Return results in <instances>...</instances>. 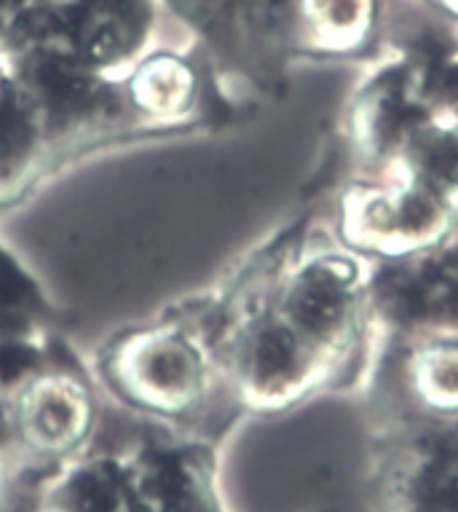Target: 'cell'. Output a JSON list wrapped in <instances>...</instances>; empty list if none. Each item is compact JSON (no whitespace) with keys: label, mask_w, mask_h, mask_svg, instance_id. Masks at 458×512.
<instances>
[{"label":"cell","mask_w":458,"mask_h":512,"mask_svg":"<svg viewBox=\"0 0 458 512\" xmlns=\"http://www.w3.org/2000/svg\"><path fill=\"white\" fill-rule=\"evenodd\" d=\"M442 3H445L450 11H456V14H458V0H442Z\"/></svg>","instance_id":"9"},{"label":"cell","mask_w":458,"mask_h":512,"mask_svg":"<svg viewBox=\"0 0 458 512\" xmlns=\"http://www.w3.org/2000/svg\"><path fill=\"white\" fill-rule=\"evenodd\" d=\"M300 25L317 46H349L365 33L373 14L370 0H298Z\"/></svg>","instance_id":"6"},{"label":"cell","mask_w":458,"mask_h":512,"mask_svg":"<svg viewBox=\"0 0 458 512\" xmlns=\"http://www.w3.org/2000/svg\"><path fill=\"white\" fill-rule=\"evenodd\" d=\"M65 512H124L134 502L132 472L100 462L75 472L62 488Z\"/></svg>","instance_id":"5"},{"label":"cell","mask_w":458,"mask_h":512,"mask_svg":"<svg viewBox=\"0 0 458 512\" xmlns=\"http://www.w3.org/2000/svg\"><path fill=\"white\" fill-rule=\"evenodd\" d=\"M124 94L134 113L150 121H177L196 105L199 76L185 57L161 51L134 65Z\"/></svg>","instance_id":"4"},{"label":"cell","mask_w":458,"mask_h":512,"mask_svg":"<svg viewBox=\"0 0 458 512\" xmlns=\"http://www.w3.org/2000/svg\"><path fill=\"white\" fill-rule=\"evenodd\" d=\"M6 435H9V413L3 408V403H0V445H3Z\"/></svg>","instance_id":"8"},{"label":"cell","mask_w":458,"mask_h":512,"mask_svg":"<svg viewBox=\"0 0 458 512\" xmlns=\"http://www.w3.org/2000/svg\"><path fill=\"white\" fill-rule=\"evenodd\" d=\"M102 376L126 403L180 416L199 405L207 389V352L180 322L129 330L105 346Z\"/></svg>","instance_id":"1"},{"label":"cell","mask_w":458,"mask_h":512,"mask_svg":"<svg viewBox=\"0 0 458 512\" xmlns=\"http://www.w3.org/2000/svg\"><path fill=\"white\" fill-rule=\"evenodd\" d=\"M41 311V293L25 271L0 250V344L30 338V328Z\"/></svg>","instance_id":"7"},{"label":"cell","mask_w":458,"mask_h":512,"mask_svg":"<svg viewBox=\"0 0 458 512\" xmlns=\"http://www.w3.org/2000/svg\"><path fill=\"white\" fill-rule=\"evenodd\" d=\"M381 512H458V440L410 448L389 475Z\"/></svg>","instance_id":"3"},{"label":"cell","mask_w":458,"mask_h":512,"mask_svg":"<svg viewBox=\"0 0 458 512\" xmlns=\"http://www.w3.org/2000/svg\"><path fill=\"white\" fill-rule=\"evenodd\" d=\"M92 395L70 370H33L25 376L14 403V421L38 451L59 454L84 440L92 424Z\"/></svg>","instance_id":"2"}]
</instances>
